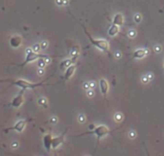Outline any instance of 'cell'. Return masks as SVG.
Masks as SVG:
<instances>
[{
  "label": "cell",
  "instance_id": "obj_1",
  "mask_svg": "<svg viewBox=\"0 0 164 156\" xmlns=\"http://www.w3.org/2000/svg\"><path fill=\"white\" fill-rule=\"evenodd\" d=\"M81 25H82V29H83V31H84V34H85L86 36L89 38V40H90V42H91L92 45L97 47L98 49H100V50L103 51V52H106V53H109V44L108 40H106V39H96V38H93V37L91 36V35L86 31L85 27H84L82 24H81Z\"/></svg>",
  "mask_w": 164,
  "mask_h": 156
},
{
  "label": "cell",
  "instance_id": "obj_2",
  "mask_svg": "<svg viewBox=\"0 0 164 156\" xmlns=\"http://www.w3.org/2000/svg\"><path fill=\"white\" fill-rule=\"evenodd\" d=\"M14 84L18 86L19 88H21L22 90H27V89H36V87H39V86H42L44 85L43 82H37V83H33V82H30V81H27L25 79H22V78H19L14 81Z\"/></svg>",
  "mask_w": 164,
  "mask_h": 156
},
{
  "label": "cell",
  "instance_id": "obj_3",
  "mask_svg": "<svg viewBox=\"0 0 164 156\" xmlns=\"http://www.w3.org/2000/svg\"><path fill=\"white\" fill-rule=\"evenodd\" d=\"M109 132H110V130H109V128L107 125H101L96 126L92 131H90V132H88V133L94 134V135L97 137V143H99V141L101 140L102 138H104L105 136H107Z\"/></svg>",
  "mask_w": 164,
  "mask_h": 156
},
{
  "label": "cell",
  "instance_id": "obj_4",
  "mask_svg": "<svg viewBox=\"0 0 164 156\" xmlns=\"http://www.w3.org/2000/svg\"><path fill=\"white\" fill-rule=\"evenodd\" d=\"M45 57H46V55H40V54H38V53H36V52H35V51H32V52L26 54L25 61H24V62L20 64V66H24V65H26V64H28V63L38 60L39 58H45Z\"/></svg>",
  "mask_w": 164,
  "mask_h": 156
},
{
  "label": "cell",
  "instance_id": "obj_5",
  "mask_svg": "<svg viewBox=\"0 0 164 156\" xmlns=\"http://www.w3.org/2000/svg\"><path fill=\"white\" fill-rule=\"evenodd\" d=\"M25 125H26V121L25 120H19L18 122L16 123V125L12 127H9L7 129H5L4 131L5 132H9L10 130H16L17 132H22L25 128Z\"/></svg>",
  "mask_w": 164,
  "mask_h": 156
},
{
  "label": "cell",
  "instance_id": "obj_6",
  "mask_svg": "<svg viewBox=\"0 0 164 156\" xmlns=\"http://www.w3.org/2000/svg\"><path fill=\"white\" fill-rule=\"evenodd\" d=\"M99 86H100V90H101V93L103 94V96L106 98L107 97V94L109 90V84L108 82V80L106 78H101L99 80Z\"/></svg>",
  "mask_w": 164,
  "mask_h": 156
},
{
  "label": "cell",
  "instance_id": "obj_7",
  "mask_svg": "<svg viewBox=\"0 0 164 156\" xmlns=\"http://www.w3.org/2000/svg\"><path fill=\"white\" fill-rule=\"evenodd\" d=\"M66 131H67V130H65L64 133H62L60 136H57V137H54V138H53V140H52V148L56 149V148H58V147L64 143Z\"/></svg>",
  "mask_w": 164,
  "mask_h": 156
},
{
  "label": "cell",
  "instance_id": "obj_8",
  "mask_svg": "<svg viewBox=\"0 0 164 156\" xmlns=\"http://www.w3.org/2000/svg\"><path fill=\"white\" fill-rule=\"evenodd\" d=\"M24 102V97H23V90L20 91L19 94L16 96L13 101H12V106L13 107H16V108H18L19 106H21V104H23Z\"/></svg>",
  "mask_w": 164,
  "mask_h": 156
},
{
  "label": "cell",
  "instance_id": "obj_9",
  "mask_svg": "<svg viewBox=\"0 0 164 156\" xmlns=\"http://www.w3.org/2000/svg\"><path fill=\"white\" fill-rule=\"evenodd\" d=\"M22 43V37L19 35H14L10 39V45L13 48H18Z\"/></svg>",
  "mask_w": 164,
  "mask_h": 156
},
{
  "label": "cell",
  "instance_id": "obj_10",
  "mask_svg": "<svg viewBox=\"0 0 164 156\" xmlns=\"http://www.w3.org/2000/svg\"><path fill=\"white\" fill-rule=\"evenodd\" d=\"M75 70H76V65L75 64H71L69 67H67L65 70V73H64V79L65 80H68V79H70L71 77L74 75V73H75Z\"/></svg>",
  "mask_w": 164,
  "mask_h": 156
},
{
  "label": "cell",
  "instance_id": "obj_11",
  "mask_svg": "<svg viewBox=\"0 0 164 156\" xmlns=\"http://www.w3.org/2000/svg\"><path fill=\"white\" fill-rule=\"evenodd\" d=\"M149 54V51L146 50V49H138V50H135L132 54V57L134 59H143L146 55Z\"/></svg>",
  "mask_w": 164,
  "mask_h": 156
},
{
  "label": "cell",
  "instance_id": "obj_12",
  "mask_svg": "<svg viewBox=\"0 0 164 156\" xmlns=\"http://www.w3.org/2000/svg\"><path fill=\"white\" fill-rule=\"evenodd\" d=\"M52 140H53V137H52L51 134L44 135V137H43V145H44V147L46 148V150H50L52 148Z\"/></svg>",
  "mask_w": 164,
  "mask_h": 156
},
{
  "label": "cell",
  "instance_id": "obj_13",
  "mask_svg": "<svg viewBox=\"0 0 164 156\" xmlns=\"http://www.w3.org/2000/svg\"><path fill=\"white\" fill-rule=\"evenodd\" d=\"M124 23V16L122 14H117L115 15L113 19H112V24L118 25V26H122Z\"/></svg>",
  "mask_w": 164,
  "mask_h": 156
},
{
  "label": "cell",
  "instance_id": "obj_14",
  "mask_svg": "<svg viewBox=\"0 0 164 156\" xmlns=\"http://www.w3.org/2000/svg\"><path fill=\"white\" fill-rule=\"evenodd\" d=\"M119 32H120V26L112 24V25L110 26V28L109 29L108 34H109V36H115L116 35H118V34H119Z\"/></svg>",
  "mask_w": 164,
  "mask_h": 156
},
{
  "label": "cell",
  "instance_id": "obj_15",
  "mask_svg": "<svg viewBox=\"0 0 164 156\" xmlns=\"http://www.w3.org/2000/svg\"><path fill=\"white\" fill-rule=\"evenodd\" d=\"M79 55H80V49H79L78 46H75L71 50V52H70V57H71V60H72L73 62H74L75 61H77Z\"/></svg>",
  "mask_w": 164,
  "mask_h": 156
},
{
  "label": "cell",
  "instance_id": "obj_16",
  "mask_svg": "<svg viewBox=\"0 0 164 156\" xmlns=\"http://www.w3.org/2000/svg\"><path fill=\"white\" fill-rule=\"evenodd\" d=\"M73 63L71 59H68V60H64L63 62H61V69H66L67 67H69L71 64Z\"/></svg>",
  "mask_w": 164,
  "mask_h": 156
},
{
  "label": "cell",
  "instance_id": "obj_17",
  "mask_svg": "<svg viewBox=\"0 0 164 156\" xmlns=\"http://www.w3.org/2000/svg\"><path fill=\"white\" fill-rule=\"evenodd\" d=\"M46 65H47V63L45 61L44 58H39L37 60V67L38 68H44Z\"/></svg>",
  "mask_w": 164,
  "mask_h": 156
},
{
  "label": "cell",
  "instance_id": "obj_18",
  "mask_svg": "<svg viewBox=\"0 0 164 156\" xmlns=\"http://www.w3.org/2000/svg\"><path fill=\"white\" fill-rule=\"evenodd\" d=\"M37 104H38L39 105L45 107V108L47 107V100H46L45 98H43V97H41V98H39V99L37 100Z\"/></svg>",
  "mask_w": 164,
  "mask_h": 156
},
{
  "label": "cell",
  "instance_id": "obj_19",
  "mask_svg": "<svg viewBox=\"0 0 164 156\" xmlns=\"http://www.w3.org/2000/svg\"><path fill=\"white\" fill-rule=\"evenodd\" d=\"M114 120H115V122H117V123L121 122V121L123 120V115H122L120 112H117L114 115Z\"/></svg>",
  "mask_w": 164,
  "mask_h": 156
},
{
  "label": "cell",
  "instance_id": "obj_20",
  "mask_svg": "<svg viewBox=\"0 0 164 156\" xmlns=\"http://www.w3.org/2000/svg\"><path fill=\"white\" fill-rule=\"evenodd\" d=\"M133 19L136 23H140L141 22V19H142V16H140V14H135L133 16Z\"/></svg>",
  "mask_w": 164,
  "mask_h": 156
},
{
  "label": "cell",
  "instance_id": "obj_21",
  "mask_svg": "<svg viewBox=\"0 0 164 156\" xmlns=\"http://www.w3.org/2000/svg\"><path fill=\"white\" fill-rule=\"evenodd\" d=\"M33 50L35 52H36V53H38L40 50H41V47H40V43H36V44H34L33 45Z\"/></svg>",
  "mask_w": 164,
  "mask_h": 156
},
{
  "label": "cell",
  "instance_id": "obj_22",
  "mask_svg": "<svg viewBox=\"0 0 164 156\" xmlns=\"http://www.w3.org/2000/svg\"><path fill=\"white\" fill-rule=\"evenodd\" d=\"M86 95H87V97L88 98H92L94 95H95V91H94V89H88V90H86Z\"/></svg>",
  "mask_w": 164,
  "mask_h": 156
},
{
  "label": "cell",
  "instance_id": "obj_23",
  "mask_svg": "<svg viewBox=\"0 0 164 156\" xmlns=\"http://www.w3.org/2000/svg\"><path fill=\"white\" fill-rule=\"evenodd\" d=\"M78 121H79V123H84L85 122V116L83 115V114H80L79 116H78Z\"/></svg>",
  "mask_w": 164,
  "mask_h": 156
},
{
  "label": "cell",
  "instance_id": "obj_24",
  "mask_svg": "<svg viewBox=\"0 0 164 156\" xmlns=\"http://www.w3.org/2000/svg\"><path fill=\"white\" fill-rule=\"evenodd\" d=\"M40 47H41V50H45L48 47V41L43 40L42 42H40Z\"/></svg>",
  "mask_w": 164,
  "mask_h": 156
},
{
  "label": "cell",
  "instance_id": "obj_25",
  "mask_svg": "<svg viewBox=\"0 0 164 156\" xmlns=\"http://www.w3.org/2000/svg\"><path fill=\"white\" fill-rule=\"evenodd\" d=\"M18 147H19V143H18L17 141H14V142L11 144V147H12L13 149H17Z\"/></svg>",
  "mask_w": 164,
  "mask_h": 156
},
{
  "label": "cell",
  "instance_id": "obj_26",
  "mask_svg": "<svg viewBox=\"0 0 164 156\" xmlns=\"http://www.w3.org/2000/svg\"><path fill=\"white\" fill-rule=\"evenodd\" d=\"M128 35H129V36H130L131 38H133V37L136 36V32L134 31V30H130L129 33H128Z\"/></svg>",
  "mask_w": 164,
  "mask_h": 156
},
{
  "label": "cell",
  "instance_id": "obj_27",
  "mask_svg": "<svg viewBox=\"0 0 164 156\" xmlns=\"http://www.w3.org/2000/svg\"><path fill=\"white\" fill-rule=\"evenodd\" d=\"M36 72H37L38 76H43L44 75V68H38Z\"/></svg>",
  "mask_w": 164,
  "mask_h": 156
},
{
  "label": "cell",
  "instance_id": "obj_28",
  "mask_svg": "<svg viewBox=\"0 0 164 156\" xmlns=\"http://www.w3.org/2000/svg\"><path fill=\"white\" fill-rule=\"evenodd\" d=\"M82 87H83V89H84V90H88V89H90V84H89V82H84V83L82 84Z\"/></svg>",
  "mask_w": 164,
  "mask_h": 156
},
{
  "label": "cell",
  "instance_id": "obj_29",
  "mask_svg": "<svg viewBox=\"0 0 164 156\" xmlns=\"http://www.w3.org/2000/svg\"><path fill=\"white\" fill-rule=\"evenodd\" d=\"M129 136H130V138H131V139H134V138L136 137V133H135V131H133V130L130 131Z\"/></svg>",
  "mask_w": 164,
  "mask_h": 156
},
{
  "label": "cell",
  "instance_id": "obj_30",
  "mask_svg": "<svg viewBox=\"0 0 164 156\" xmlns=\"http://www.w3.org/2000/svg\"><path fill=\"white\" fill-rule=\"evenodd\" d=\"M141 80H142V82H143V83H148V82L150 81V79L148 78L147 75H145V76H143V77L141 78Z\"/></svg>",
  "mask_w": 164,
  "mask_h": 156
},
{
  "label": "cell",
  "instance_id": "obj_31",
  "mask_svg": "<svg viewBox=\"0 0 164 156\" xmlns=\"http://www.w3.org/2000/svg\"><path fill=\"white\" fill-rule=\"evenodd\" d=\"M154 49H155V52H156V53H160V52H161V50H162L161 46H159V45H155Z\"/></svg>",
  "mask_w": 164,
  "mask_h": 156
},
{
  "label": "cell",
  "instance_id": "obj_32",
  "mask_svg": "<svg viewBox=\"0 0 164 156\" xmlns=\"http://www.w3.org/2000/svg\"><path fill=\"white\" fill-rule=\"evenodd\" d=\"M57 122H58V118H57V117H55V116H54V117H52V118L50 119V123H51V124H53V125H54V124H57Z\"/></svg>",
  "mask_w": 164,
  "mask_h": 156
},
{
  "label": "cell",
  "instance_id": "obj_33",
  "mask_svg": "<svg viewBox=\"0 0 164 156\" xmlns=\"http://www.w3.org/2000/svg\"><path fill=\"white\" fill-rule=\"evenodd\" d=\"M64 0H56V4H57L58 6H63V5H64Z\"/></svg>",
  "mask_w": 164,
  "mask_h": 156
},
{
  "label": "cell",
  "instance_id": "obj_34",
  "mask_svg": "<svg viewBox=\"0 0 164 156\" xmlns=\"http://www.w3.org/2000/svg\"><path fill=\"white\" fill-rule=\"evenodd\" d=\"M89 84H90V88H91V89H94L95 86H96V84H95L94 81H89Z\"/></svg>",
  "mask_w": 164,
  "mask_h": 156
},
{
  "label": "cell",
  "instance_id": "obj_35",
  "mask_svg": "<svg viewBox=\"0 0 164 156\" xmlns=\"http://www.w3.org/2000/svg\"><path fill=\"white\" fill-rule=\"evenodd\" d=\"M147 77H148V78H149L150 80H152V79H153V78H154V75H153L152 73H148Z\"/></svg>",
  "mask_w": 164,
  "mask_h": 156
},
{
  "label": "cell",
  "instance_id": "obj_36",
  "mask_svg": "<svg viewBox=\"0 0 164 156\" xmlns=\"http://www.w3.org/2000/svg\"><path fill=\"white\" fill-rule=\"evenodd\" d=\"M115 57L119 59V58L121 57V53H120V52H116V53H115Z\"/></svg>",
  "mask_w": 164,
  "mask_h": 156
},
{
  "label": "cell",
  "instance_id": "obj_37",
  "mask_svg": "<svg viewBox=\"0 0 164 156\" xmlns=\"http://www.w3.org/2000/svg\"><path fill=\"white\" fill-rule=\"evenodd\" d=\"M95 127H96V126H95L94 125H89V129H91V130H93Z\"/></svg>",
  "mask_w": 164,
  "mask_h": 156
},
{
  "label": "cell",
  "instance_id": "obj_38",
  "mask_svg": "<svg viewBox=\"0 0 164 156\" xmlns=\"http://www.w3.org/2000/svg\"><path fill=\"white\" fill-rule=\"evenodd\" d=\"M3 81H9V79H0V82H3Z\"/></svg>",
  "mask_w": 164,
  "mask_h": 156
}]
</instances>
